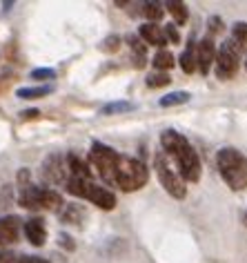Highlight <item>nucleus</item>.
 Listing matches in <instances>:
<instances>
[{"label":"nucleus","mask_w":247,"mask_h":263,"mask_svg":"<svg viewBox=\"0 0 247 263\" xmlns=\"http://www.w3.org/2000/svg\"><path fill=\"white\" fill-rule=\"evenodd\" d=\"M160 145H162V154H165L170 161L176 163L180 179L187 181V183H198L200 181V174H203L200 156L180 132L165 129L160 134Z\"/></svg>","instance_id":"obj_1"},{"label":"nucleus","mask_w":247,"mask_h":263,"mask_svg":"<svg viewBox=\"0 0 247 263\" xmlns=\"http://www.w3.org/2000/svg\"><path fill=\"white\" fill-rule=\"evenodd\" d=\"M216 167L227 187L234 192L247 190V156L236 147H220L216 154Z\"/></svg>","instance_id":"obj_2"},{"label":"nucleus","mask_w":247,"mask_h":263,"mask_svg":"<svg viewBox=\"0 0 247 263\" xmlns=\"http://www.w3.org/2000/svg\"><path fill=\"white\" fill-rule=\"evenodd\" d=\"M149 181V170L142 161L134 156H118V165L114 174V185L120 187L122 192H138Z\"/></svg>","instance_id":"obj_3"},{"label":"nucleus","mask_w":247,"mask_h":263,"mask_svg":"<svg viewBox=\"0 0 247 263\" xmlns=\"http://www.w3.org/2000/svg\"><path fill=\"white\" fill-rule=\"evenodd\" d=\"M65 190L69 194L78 196V199H85L89 203H94L100 210H114L116 208V194L109 192L107 187L96 185L92 179H67Z\"/></svg>","instance_id":"obj_4"},{"label":"nucleus","mask_w":247,"mask_h":263,"mask_svg":"<svg viewBox=\"0 0 247 263\" xmlns=\"http://www.w3.org/2000/svg\"><path fill=\"white\" fill-rule=\"evenodd\" d=\"M18 203L25 210H49V212H60V208L65 205L63 196L51 187H38V185H27L20 187L18 192Z\"/></svg>","instance_id":"obj_5"},{"label":"nucleus","mask_w":247,"mask_h":263,"mask_svg":"<svg viewBox=\"0 0 247 263\" xmlns=\"http://www.w3.org/2000/svg\"><path fill=\"white\" fill-rule=\"evenodd\" d=\"M154 170H156V176H158L162 190H165V192L170 194L172 199L183 201L185 196H187L185 181L172 170V163H170V159H167L165 154H162V149L154 154Z\"/></svg>","instance_id":"obj_6"},{"label":"nucleus","mask_w":247,"mask_h":263,"mask_svg":"<svg viewBox=\"0 0 247 263\" xmlns=\"http://www.w3.org/2000/svg\"><path fill=\"white\" fill-rule=\"evenodd\" d=\"M118 152L114 147L105 145L100 141H94L92 147H89V163L96 172L100 174V179L114 185V174H116V165H118Z\"/></svg>","instance_id":"obj_7"},{"label":"nucleus","mask_w":247,"mask_h":263,"mask_svg":"<svg viewBox=\"0 0 247 263\" xmlns=\"http://www.w3.org/2000/svg\"><path fill=\"white\" fill-rule=\"evenodd\" d=\"M240 67V49L236 47V43L232 38L220 43V47L216 49V58H214V69H216L218 81H232L238 74Z\"/></svg>","instance_id":"obj_8"},{"label":"nucleus","mask_w":247,"mask_h":263,"mask_svg":"<svg viewBox=\"0 0 247 263\" xmlns=\"http://www.w3.org/2000/svg\"><path fill=\"white\" fill-rule=\"evenodd\" d=\"M40 176H43L45 183H49V185H65L69 179V170H67L65 156L63 154H49L47 159L43 161Z\"/></svg>","instance_id":"obj_9"},{"label":"nucleus","mask_w":247,"mask_h":263,"mask_svg":"<svg viewBox=\"0 0 247 263\" xmlns=\"http://www.w3.org/2000/svg\"><path fill=\"white\" fill-rule=\"evenodd\" d=\"M196 69L200 71L203 76H207L214 67V58H216V45H214V41L210 36L203 38L198 45H196Z\"/></svg>","instance_id":"obj_10"},{"label":"nucleus","mask_w":247,"mask_h":263,"mask_svg":"<svg viewBox=\"0 0 247 263\" xmlns=\"http://www.w3.org/2000/svg\"><path fill=\"white\" fill-rule=\"evenodd\" d=\"M23 230H25V236H27V241L31 246H36V248L45 246V241H47V226H45V221L40 216H31L29 221H25Z\"/></svg>","instance_id":"obj_11"},{"label":"nucleus","mask_w":247,"mask_h":263,"mask_svg":"<svg viewBox=\"0 0 247 263\" xmlns=\"http://www.w3.org/2000/svg\"><path fill=\"white\" fill-rule=\"evenodd\" d=\"M138 38L145 45H152V47H158V49H165L167 45V38L162 34V25H156V23H142L138 27Z\"/></svg>","instance_id":"obj_12"},{"label":"nucleus","mask_w":247,"mask_h":263,"mask_svg":"<svg viewBox=\"0 0 247 263\" xmlns=\"http://www.w3.org/2000/svg\"><path fill=\"white\" fill-rule=\"evenodd\" d=\"M20 219L14 214L0 216V246H11V243L18 241V234H20Z\"/></svg>","instance_id":"obj_13"},{"label":"nucleus","mask_w":247,"mask_h":263,"mask_svg":"<svg viewBox=\"0 0 247 263\" xmlns=\"http://www.w3.org/2000/svg\"><path fill=\"white\" fill-rule=\"evenodd\" d=\"M65 161H67L69 179H92V167H89L87 163L80 159V156H76V154L69 152L67 156H65Z\"/></svg>","instance_id":"obj_14"},{"label":"nucleus","mask_w":247,"mask_h":263,"mask_svg":"<svg viewBox=\"0 0 247 263\" xmlns=\"http://www.w3.org/2000/svg\"><path fill=\"white\" fill-rule=\"evenodd\" d=\"M58 214H60V221L69 223V226H80L85 221V210L80 205H76V203H65Z\"/></svg>","instance_id":"obj_15"},{"label":"nucleus","mask_w":247,"mask_h":263,"mask_svg":"<svg viewBox=\"0 0 247 263\" xmlns=\"http://www.w3.org/2000/svg\"><path fill=\"white\" fill-rule=\"evenodd\" d=\"M162 7H165V11H170L172 14V18H174V23L176 25H185L187 21H190V9H187V5L180 3V0H167Z\"/></svg>","instance_id":"obj_16"},{"label":"nucleus","mask_w":247,"mask_h":263,"mask_svg":"<svg viewBox=\"0 0 247 263\" xmlns=\"http://www.w3.org/2000/svg\"><path fill=\"white\" fill-rule=\"evenodd\" d=\"M136 103L132 101H112L100 107V116H116V114H125V111H134Z\"/></svg>","instance_id":"obj_17"},{"label":"nucleus","mask_w":247,"mask_h":263,"mask_svg":"<svg viewBox=\"0 0 247 263\" xmlns=\"http://www.w3.org/2000/svg\"><path fill=\"white\" fill-rule=\"evenodd\" d=\"M196 43H190L187 47L183 49V54H180L178 63H180V69L185 71V74H194L196 71Z\"/></svg>","instance_id":"obj_18"},{"label":"nucleus","mask_w":247,"mask_h":263,"mask_svg":"<svg viewBox=\"0 0 247 263\" xmlns=\"http://www.w3.org/2000/svg\"><path fill=\"white\" fill-rule=\"evenodd\" d=\"M54 87L51 85H40V87H20L16 91L18 98H23V101H31V98H43V96H49Z\"/></svg>","instance_id":"obj_19"},{"label":"nucleus","mask_w":247,"mask_h":263,"mask_svg":"<svg viewBox=\"0 0 247 263\" xmlns=\"http://www.w3.org/2000/svg\"><path fill=\"white\" fill-rule=\"evenodd\" d=\"M152 65L156 67V71H170L174 65V54L170 49H158L156 51V56H154V61H152Z\"/></svg>","instance_id":"obj_20"},{"label":"nucleus","mask_w":247,"mask_h":263,"mask_svg":"<svg viewBox=\"0 0 247 263\" xmlns=\"http://www.w3.org/2000/svg\"><path fill=\"white\" fill-rule=\"evenodd\" d=\"M140 7H142V16L147 18V23H156V25H158V21L165 16V7H162L160 3H154V0L142 3Z\"/></svg>","instance_id":"obj_21"},{"label":"nucleus","mask_w":247,"mask_h":263,"mask_svg":"<svg viewBox=\"0 0 247 263\" xmlns=\"http://www.w3.org/2000/svg\"><path fill=\"white\" fill-rule=\"evenodd\" d=\"M190 98H192L190 91H170V94H165L160 98L158 105H160V107H174V105L190 103Z\"/></svg>","instance_id":"obj_22"},{"label":"nucleus","mask_w":247,"mask_h":263,"mask_svg":"<svg viewBox=\"0 0 247 263\" xmlns=\"http://www.w3.org/2000/svg\"><path fill=\"white\" fill-rule=\"evenodd\" d=\"M232 41L236 43V47L243 51L247 47V23H234V27H232Z\"/></svg>","instance_id":"obj_23"},{"label":"nucleus","mask_w":247,"mask_h":263,"mask_svg":"<svg viewBox=\"0 0 247 263\" xmlns=\"http://www.w3.org/2000/svg\"><path fill=\"white\" fill-rule=\"evenodd\" d=\"M170 83H172V76L167 74V71H154V74H149L147 81H145V85L149 89L165 87V85H170Z\"/></svg>","instance_id":"obj_24"},{"label":"nucleus","mask_w":247,"mask_h":263,"mask_svg":"<svg viewBox=\"0 0 247 263\" xmlns=\"http://www.w3.org/2000/svg\"><path fill=\"white\" fill-rule=\"evenodd\" d=\"M127 45H129V49H132L134 54H136V58L140 61L138 65H142V61H145V56H147V45L142 43L136 34H129V36H127Z\"/></svg>","instance_id":"obj_25"},{"label":"nucleus","mask_w":247,"mask_h":263,"mask_svg":"<svg viewBox=\"0 0 247 263\" xmlns=\"http://www.w3.org/2000/svg\"><path fill=\"white\" fill-rule=\"evenodd\" d=\"M118 49H120V36L118 34H112V36L102 38L100 51H105V54H116Z\"/></svg>","instance_id":"obj_26"},{"label":"nucleus","mask_w":247,"mask_h":263,"mask_svg":"<svg viewBox=\"0 0 247 263\" xmlns=\"http://www.w3.org/2000/svg\"><path fill=\"white\" fill-rule=\"evenodd\" d=\"M31 81H54L56 78V71L54 69H49V67H38L31 71Z\"/></svg>","instance_id":"obj_27"},{"label":"nucleus","mask_w":247,"mask_h":263,"mask_svg":"<svg viewBox=\"0 0 247 263\" xmlns=\"http://www.w3.org/2000/svg\"><path fill=\"white\" fill-rule=\"evenodd\" d=\"M223 27H225L223 18H220V16H210V21H207V31H210V38L214 34H218V31H223Z\"/></svg>","instance_id":"obj_28"},{"label":"nucleus","mask_w":247,"mask_h":263,"mask_svg":"<svg viewBox=\"0 0 247 263\" xmlns=\"http://www.w3.org/2000/svg\"><path fill=\"white\" fill-rule=\"evenodd\" d=\"M162 34H165V38L170 43H180V36H178V29H176V25H172V23H167L165 27H162Z\"/></svg>","instance_id":"obj_29"},{"label":"nucleus","mask_w":247,"mask_h":263,"mask_svg":"<svg viewBox=\"0 0 247 263\" xmlns=\"http://www.w3.org/2000/svg\"><path fill=\"white\" fill-rule=\"evenodd\" d=\"M14 263H49V261L40 259V256H16Z\"/></svg>","instance_id":"obj_30"},{"label":"nucleus","mask_w":247,"mask_h":263,"mask_svg":"<svg viewBox=\"0 0 247 263\" xmlns=\"http://www.w3.org/2000/svg\"><path fill=\"white\" fill-rule=\"evenodd\" d=\"M58 239H60V246H63V248H67L69 252H71V250H76V246H74V241H71V236H69V234H65V232H63L60 236H58Z\"/></svg>","instance_id":"obj_31"},{"label":"nucleus","mask_w":247,"mask_h":263,"mask_svg":"<svg viewBox=\"0 0 247 263\" xmlns=\"http://www.w3.org/2000/svg\"><path fill=\"white\" fill-rule=\"evenodd\" d=\"M38 116H40V109H25V111H20L23 121H34V118H38Z\"/></svg>","instance_id":"obj_32"},{"label":"nucleus","mask_w":247,"mask_h":263,"mask_svg":"<svg viewBox=\"0 0 247 263\" xmlns=\"http://www.w3.org/2000/svg\"><path fill=\"white\" fill-rule=\"evenodd\" d=\"M16 254L14 252H0V263H14Z\"/></svg>","instance_id":"obj_33"},{"label":"nucleus","mask_w":247,"mask_h":263,"mask_svg":"<svg viewBox=\"0 0 247 263\" xmlns=\"http://www.w3.org/2000/svg\"><path fill=\"white\" fill-rule=\"evenodd\" d=\"M243 223H245V226H247V212L243 214Z\"/></svg>","instance_id":"obj_34"},{"label":"nucleus","mask_w":247,"mask_h":263,"mask_svg":"<svg viewBox=\"0 0 247 263\" xmlns=\"http://www.w3.org/2000/svg\"><path fill=\"white\" fill-rule=\"evenodd\" d=\"M245 69H247V61H245Z\"/></svg>","instance_id":"obj_35"}]
</instances>
